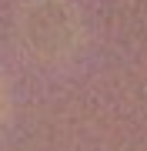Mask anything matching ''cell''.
<instances>
[{"label": "cell", "mask_w": 147, "mask_h": 151, "mask_svg": "<svg viewBox=\"0 0 147 151\" xmlns=\"http://www.w3.org/2000/svg\"><path fill=\"white\" fill-rule=\"evenodd\" d=\"M7 118V84H4V77H0V121Z\"/></svg>", "instance_id": "2"}, {"label": "cell", "mask_w": 147, "mask_h": 151, "mask_svg": "<svg viewBox=\"0 0 147 151\" xmlns=\"http://www.w3.org/2000/svg\"><path fill=\"white\" fill-rule=\"evenodd\" d=\"M20 47L44 64H60L80 44V20L67 0H27L17 17Z\"/></svg>", "instance_id": "1"}]
</instances>
